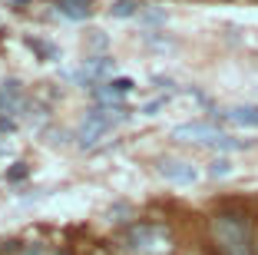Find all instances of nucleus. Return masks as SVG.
Returning a JSON list of instances; mask_svg holds the SVG:
<instances>
[{
	"mask_svg": "<svg viewBox=\"0 0 258 255\" xmlns=\"http://www.w3.org/2000/svg\"><path fill=\"white\" fill-rule=\"evenodd\" d=\"M219 116L235 123V126H258V106H235V110L219 113Z\"/></svg>",
	"mask_w": 258,
	"mask_h": 255,
	"instance_id": "7",
	"label": "nucleus"
},
{
	"mask_svg": "<svg viewBox=\"0 0 258 255\" xmlns=\"http://www.w3.org/2000/svg\"><path fill=\"white\" fill-rule=\"evenodd\" d=\"M212 149H222V152H235V149H248V143L245 139H235V136H215L212 139Z\"/></svg>",
	"mask_w": 258,
	"mask_h": 255,
	"instance_id": "10",
	"label": "nucleus"
},
{
	"mask_svg": "<svg viewBox=\"0 0 258 255\" xmlns=\"http://www.w3.org/2000/svg\"><path fill=\"white\" fill-rule=\"evenodd\" d=\"M152 83H156V86H166V90H172V80H162V76H156Z\"/></svg>",
	"mask_w": 258,
	"mask_h": 255,
	"instance_id": "15",
	"label": "nucleus"
},
{
	"mask_svg": "<svg viewBox=\"0 0 258 255\" xmlns=\"http://www.w3.org/2000/svg\"><path fill=\"white\" fill-rule=\"evenodd\" d=\"M53 255H70V252H67V248H60V252H53Z\"/></svg>",
	"mask_w": 258,
	"mask_h": 255,
	"instance_id": "17",
	"label": "nucleus"
},
{
	"mask_svg": "<svg viewBox=\"0 0 258 255\" xmlns=\"http://www.w3.org/2000/svg\"><path fill=\"white\" fill-rule=\"evenodd\" d=\"M166 99H169V96H159V99H152V103H146V106H143V113H146V116H156V113L166 106Z\"/></svg>",
	"mask_w": 258,
	"mask_h": 255,
	"instance_id": "14",
	"label": "nucleus"
},
{
	"mask_svg": "<svg viewBox=\"0 0 258 255\" xmlns=\"http://www.w3.org/2000/svg\"><path fill=\"white\" fill-rule=\"evenodd\" d=\"M209 239L219 255H255L251 219L238 209H222L209 219Z\"/></svg>",
	"mask_w": 258,
	"mask_h": 255,
	"instance_id": "1",
	"label": "nucleus"
},
{
	"mask_svg": "<svg viewBox=\"0 0 258 255\" xmlns=\"http://www.w3.org/2000/svg\"><path fill=\"white\" fill-rule=\"evenodd\" d=\"M27 173H30V169H27V163H17L14 169L7 173V179H10V182H20V179H27Z\"/></svg>",
	"mask_w": 258,
	"mask_h": 255,
	"instance_id": "13",
	"label": "nucleus"
},
{
	"mask_svg": "<svg viewBox=\"0 0 258 255\" xmlns=\"http://www.w3.org/2000/svg\"><path fill=\"white\" fill-rule=\"evenodd\" d=\"M113 57H90V60H83V67H80V73L73 76V80H80L83 86H96V80H103V76L113 73Z\"/></svg>",
	"mask_w": 258,
	"mask_h": 255,
	"instance_id": "5",
	"label": "nucleus"
},
{
	"mask_svg": "<svg viewBox=\"0 0 258 255\" xmlns=\"http://www.w3.org/2000/svg\"><path fill=\"white\" fill-rule=\"evenodd\" d=\"M119 245L126 255H169L172 252V232L166 222H129L119 235Z\"/></svg>",
	"mask_w": 258,
	"mask_h": 255,
	"instance_id": "2",
	"label": "nucleus"
},
{
	"mask_svg": "<svg viewBox=\"0 0 258 255\" xmlns=\"http://www.w3.org/2000/svg\"><path fill=\"white\" fill-rule=\"evenodd\" d=\"M10 4H17V7H23V4H27V0H10Z\"/></svg>",
	"mask_w": 258,
	"mask_h": 255,
	"instance_id": "16",
	"label": "nucleus"
},
{
	"mask_svg": "<svg viewBox=\"0 0 258 255\" xmlns=\"http://www.w3.org/2000/svg\"><path fill=\"white\" fill-rule=\"evenodd\" d=\"M56 14L67 17V20H86L93 14L90 0H56Z\"/></svg>",
	"mask_w": 258,
	"mask_h": 255,
	"instance_id": "6",
	"label": "nucleus"
},
{
	"mask_svg": "<svg viewBox=\"0 0 258 255\" xmlns=\"http://www.w3.org/2000/svg\"><path fill=\"white\" fill-rule=\"evenodd\" d=\"M159 176L175 186H192L199 179V169L185 159H159Z\"/></svg>",
	"mask_w": 258,
	"mask_h": 255,
	"instance_id": "3",
	"label": "nucleus"
},
{
	"mask_svg": "<svg viewBox=\"0 0 258 255\" xmlns=\"http://www.w3.org/2000/svg\"><path fill=\"white\" fill-rule=\"evenodd\" d=\"M27 46H30L33 53H40V60H56V57H60V50H56L53 43H46V40H37V37H27Z\"/></svg>",
	"mask_w": 258,
	"mask_h": 255,
	"instance_id": "9",
	"label": "nucleus"
},
{
	"mask_svg": "<svg viewBox=\"0 0 258 255\" xmlns=\"http://www.w3.org/2000/svg\"><path fill=\"white\" fill-rule=\"evenodd\" d=\"M4 255H46V248L40 242H7V245H0Z\"/></svg>",
	"mask_w": 258,
	"mask_h": 255,
	"instance_id": "8",
	"label": "nucleus"
},
{
	"mask_svg": "<svg viewBox=\"0 0 258 255\" xmlns=\"http://www.w3.org/2000/svg\"><path fill=\"white\" fill-rule=\"evenodd\" d=\"M209 176H212V179L232 176V163H228V159H212V163H209Z\"/></svg>",
	"mask_w": 258,
	"mask_h": 255,
	"instance_id": "12",
	"label": "nucleus"
},
{
	"mask_svg": "<svg viewBox=\"0 0 258 255\" xmlns=\"http://www.w3.org/2000/svg\"><path fill=\"white\" fill-rule=\"evenodd\" d=\"M139 14V0H116L113 17H136Z\"/></svg>",
	"mask_w": 258,
	"mask_h": 255,
	"instance_id": "11",
	"label": "nucleus"
},
{
	"mask_svg": "<svg viewBox=\"0 0 258 255\" xmlns=\"http://www.w3.org/2000/svg\"><path fill=\"white\" fill-rule=\"evenodd\" d=\"M175 139H182V143H202V146H212L215 136H222L215 129V123H185V126H175L172 129Z\"/></svg>",
	"mask_w": 258,
	"mask_h": 255,
	"instance_id": "4",
	"label": "nucleus"
}]
</instances>
